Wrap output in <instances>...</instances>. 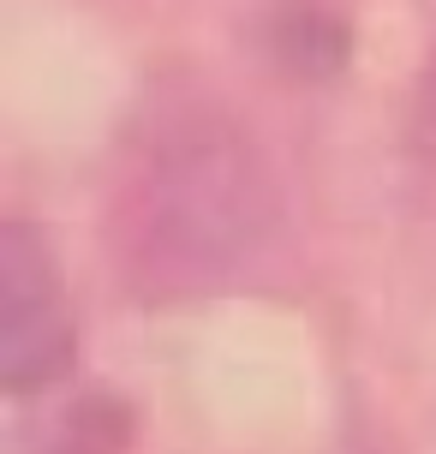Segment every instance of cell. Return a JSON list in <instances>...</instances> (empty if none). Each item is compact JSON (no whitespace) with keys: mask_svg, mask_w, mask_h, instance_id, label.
<instances>
[{"mask_svg":"<svg viewBox=\"0 0 436 454\" xmlns=\"http://www.w3.org/2000/svg\"><path fill=\"white\" fill-rule=\"evenodd\" d=\"M257 48L287 78H335L353 54V30L323 0H276L257 12Z\"/></svg>","mask_w":436,"mask_h":454,"instance_id":"obj_3","label":"cell"},{"mask_svg":"<svg viewBox=\"0 0 436 454\" xmlns=\"http://www.w3.org/2000/svg\"><path fill=\"white\" fill-rule=\"evenodd\" d=\"M72 305L43 227H0V388L36 395L72 371Z\"/></svg>","mask_w":436,"mask_h":454,"instance_id":"obj_2","label":"cell"},{"mask_svg":"<svg viewBox=\"0 0 436 454\" xmlns=\"http://www.w3.org/2000/svg\"><path fill=\"white\" fill-rule=\"evenodd\" d=\"M424 126L436 132V84H431V96H424Z\"/></svg>","mask_w":436,"mask_h":454,"instance_id":"obj_5","label":"cell"},{"mask_svg":"<svg viewBox=\"0 0 436 454\" xmlns=\"http://www.w3.org/2000/svg\"><path fill=\"white\" fill-rule=\"evenodd\" d=\"M281 185L245 120L204 90L138 108L114 174V251L144 299H198L263 263Z\"/></svg>","mask_w":436,"mask_h":454,"instance_id":"obj_1","label":"cell"},{"mask_svg":"<svg viewBox=\"0 0 436 454\" xmlns=\"http://www.w3.org/2000/svg\"><path fill=\"white\" fill-rule=\"evenodd\" d=\"M126 436H132V412L114 395H84L48 431V454H120Z\"/></svg>","mask_w":436,"mask_h":454,"instance_id":"obj_4","label":"cell"}]
</instances>
